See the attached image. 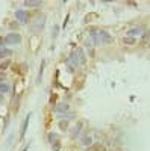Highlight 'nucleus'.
<instances>
[{"label":"nucleus","instance_id":"1","mask_svg":"<svg viewBox=\"0 0 150 151\" xmlns=\"http://www.w3.org/2000/svg\"><path fill=\"white\" fill-rule=\"evenodd\" d=\"M68 60L73 64V67H80V65H83L85 62H86V56H85V53H83V50L82 48H74L73 52L70 53V58H68Z\"/></svg>","mask_w":150,"mask_h":151},{"label":"nucleus","instance_id":"2","mask_svg":"<svg viewBox=\"0 0 150 151\" xmlns=\"http://www.w3.org/2000/svg\"><path fill=\"white\" fill-rule=\"evenodd\" d=\"M91 40L96 45H100V44H111L112 42V36L106 32V30H99L96 33L91 35Z\"/></svg>","mask_w":150,"mask_h":151},{"label":"nucleus","instance_id":"3","mask_svg":"<svg viewBox=\"0 0 150 151\" xmlns=\"http://www.w3.org/2000/svg\"><path fill=\"white\" fill-rule=\"evenodd\" d=\"M20 42H21L20 33H8L5 36V44H8V45H17Z\"/></svg>","mask_w":150,"mask_h":151},{"label":"nucleus","instance_id":"4","mask_svg":"<svg viewBox=\"0 0 150 151\" xmlns=\"http://www.w3.org/2000/svg\"><path fill=\"white\" fill-rule=\"evenodd\" d=\"M15 18H17V21H20V24L29 23V14H28V11H26V9H18V11H15Z\"/></svg>","mask_w":150,"mask_h":151},{"label":"nucleus","instance_id":"5","mask_svg":"<svg viewBox=\"0 0 150 151\" xmlns=\"http://www.w3.org/2000/svg\"><path fill=\"white\" fill-rule=\"evenodd\" d=\"M80 144L83 145V147H91L93 145V137L90 136V134H85V136H82V139H80Z\"/></svg>","mask_w":150,"mask_h":151},{"label":"nucleus","instance_id":"6","mask_svg":"<svg viewBox=\"0 0 150 151\" xmlns=\"http://www.w3.org/2000/svg\"><path fill=\"white\" fill-rule=\"evenodd\" d=\"M29 119H30V113H28V115H26V118H24V122H23V125H21V137H24V134H26V132H28Z\"/></svg>","mask_w":150,"mask_h":151},{"label":"nucleus","instance_id":"7","mask_svg":"<svg viewBox=\"0 0 150 151\" xmlns=\"http://www.w3.org/2000/svg\"><path fill=\"white\" fill-rule=\"evenodd\" d=\"M141 33H143V29H141V27H132L130 30H128L126 36H132V38H135L136 35H141Z\"/></svg>","mask_w":150,"mask_h":151},{"label":"nucleus","instance_id":"8","mask_svg":"<svg viewBox=\"0 0 150 151\" xmlns=\"http://www.w3.org/2000/svg\"><path fill=\"white\" fill-rule=\"evenodd\" d=\"M86 151H105V147L100 144V142H96V144H93L91 147L86 148Z\"/></svg>","mask_w":150,"mask_h":151},{"label":"nucleus","instance_id":"9","mask_svg":"<svg viewBox=\"0 0 150 151\" xmlns=\"http://www.w3.org/2000/svg\"><path fill=\"white\" fill-rule=\"evenodd\" d=\"M11 91V86H9V83L8 82H0V94H8Z\"/></svg>","mask_w":150,"mask_h":151},{"label":"nucleus","instance_id":"10","mask_svg":"<svg viewBox=\"0 0 150 151\" xmlns=\"http://www.w3.org/2000/svg\"><path fill=\"white\" fill-rule=\"evenodd\" d=\"M9 56H12V50H9V48H0V59H5V58H9Z\"/></svg>","mask_w":150,"mask_h":151},{"label":"nucleus","instance_id":"11","mask_svg":"<svg viewBox=\"0 0 150 151\" xmlns=\"http://www.w3.org/2000/svg\"><path fill=\"white\" fill-rule=\"evenodd\" d=\"M24 6L38 8V6H41V2H38V0H26V2H24Z\"/></svg>","mask_w":150,"mask_h":151},{"label":"nucleus","instance_id":"12","mask_svg":"<svg viewBox=\"0 0 150 151\" xmlns=\"http://www.w3.org/2000/svg\"><path fill=\"white\" fill-rule=\"evenodd\" d=\"M55 110H56V113H61V112H68L70 110V106L68 104H58L56 107H55Z\"/></svg>","mask_w":150,"mask_h":151},{"label":"nucleus","instance_id":"13","mask_svg":"<svg viewBox=\"0 0 150 151\" xmlns=\"http://www.w3.org/2000/svg\"><path fill=\"white\" fill-rule=\"evenodd\" d=\"M123 42L126 45H133L136 42V38H132V36H124L123 38Z\"/></svg>","mask_w":150,"mask_h":151},{"label":"nucleus","instance_id":"14","mask_svg":"<svg viewBox=\"0 0 150 151\" xmlns=\"http://www.w3.org/2000/svg\"><path fill=\"white\" fill-rule=\"evenodd\" d=\"M58 139H59L58 134H53V133H50V134H49V141L52 142V144H55V145H56V144H58Z\"/></svg>","mask_w":150,"mask_h":151},{"label":"nucleus","instance_id":"15","mask_svg":"<svg viewBox=\"0 0 150 151\" xmlns=\"http://www.w3.org/2000/svg\"><path fill=\"white\" fill-rule=\"evenodd\" d=\"M80 134V125H76V127H74V130H73V133H71V136L73 137H78Z\"/></svg>","mask_w":150,"mask_h":151},{"label":"nucleus","instance_id":"16","mask_svg":"<svg viewBox=\"0 0 150 151\" xmlns=\"http://www.w3.org/2000/svg\"><path fill=\"white\" fill-rule=\"evenodd\" d=\"M71 116H73V113H67V115H65V113H58V118L59 119H65V118L70 119Z\"/></svg>","mask_w":150,"mask_h":151},{"label":"nucleus","instance_id":"17","mask_svg":"<svg viewBox=\"0 0 150 151\" xmlns=\"http://www.w3.org/2000/svg\"><path fill=\"white\" fill-rule=\"evenodd\" d=\"M59 127H61L62 130H67V127H68V124H67V121H65V122H64V121H61V122H59Z\"/></svg>","mask_w":150,"mask_h":151},{"label":"nucleus","instance_id":"18","mask_svg":"<svg viewBox=\"0 0 150 151\" xmlns=\"http://www.w3.org/2000/svg\"><path fill=\"white\" fill-rule=\"evenodd\" d=\"M8 65H9V60H6L5 64H2V65H0V70H5V68H6Z\"/></svg>","mask_w":150,"mask_h":151},{"label":"nucleus","instance_id":"19","mask_svg":"<svg viewBox=\"0 0 150 151\" xmlns=\"http://www.w3.org/2000/svg\"><path fill=\"white\" fill-rule=\"evenodd\" d=\"M58 30H59V29H58V27H55V33H53V38H56V35H58Z\"/></svg>","mask_w":150,"mask_h":151},{"label":"nucleus","instance_id":"20","mask_svg":"<svg viewBox=\"0 0 150 151\" xmlns=\"http://www.w3.org/2000/svg\"><path fill=\"white\" fill-rule=\"evenodd\" d=\"M2 100H3V97H2V94H0V103H2Z\"/></svg>","mask_w":150,"mask_h":151},{"label":"nucleus","instance_id":"21","mask_svg":"<svg viewBox=\"0 0 150 151\" xmlns=\"http://www.w3.org/2000/svg\"><path fill=\"white\" fill-rule=\"evenodd\" d=\"M147 47H150V40H149V42H147Z\"/></svg>","mask_w":150,"mask_h":151}]
</instances>
